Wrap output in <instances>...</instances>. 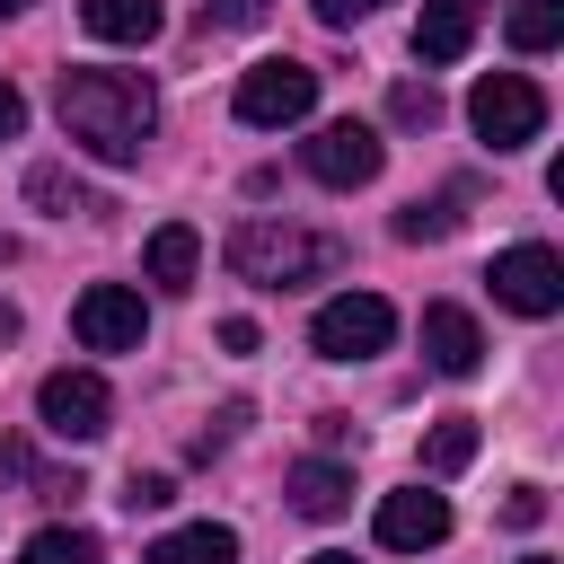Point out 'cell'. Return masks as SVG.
<instances>
[{"instance_id": "obj_20", "label": "cell", "mask_w": 564, "mask_h": 564, "mask_svg": "<svg viewBox=\"0 0 564 564\" xmlns=\"http://www.w3.org/2000/svg\"><path fill=\"white\" fill-rule=\"evenodd\" d=\"M106 546H97V529H35L26 546H18V564H97Z\"/></svg>"}, {"instance_id": "obj_27", "label": "cell", "mask_w": 564, "mask_h": 564, "mask_svg": "<svg viewBox=\"0 0 564 564\" xmlns=\"http://www.w3.org/2000/svg\"><path fill=\"white\" fill-rule=\"evenodd\" d=\"M18 132H26V97L0 79V141H18Z\"/></svg>"}, {"instance_id": "obj_6", "label": "cell", "mask_w": 564, "mask_h": 564, "mask_svg": "<svg viewBox=\"0 0 564 564\" xmlns=\"http://www.w3.org/2000/svg\"><path fill=\"white\" fill-rule=\"evenodd\" d=\"M300 167L317 176V185H335V194H352V185H370L379 167H388V141L370 132V123H317L308 141H300Z\"/></svg>"}, {"instance_id": "obj_4", "label": "cell", "mask_w": 564, "mask_h": 564, "mask_svg": "<svg viewBox=\"0 0 564 564\" xmlns=\"http://www.w3.org/2000/svg\"><path fill=\"white\" fill-rule=\"evenodd\" d=\"M308 115H317V70H308V62L273 53V62L238 70V123H256V132H282V123H308Z\"/></svg>"}, {"instance_id": "obj_28", "label": "cell", "mask_w": 564, "mask_h": 564, "mask_svg": "<svg viewBox=\"0 0 564 564\" xmlns=\"http://www.w3.org/2000/svg\"><path fill=\"white\" fill-rule=\"evenodd\" d=\"M220 344L229 352H256V317H220Z\"/></svg>"}, {"instance_id": "obj_30", "label": "cell", "mask_w": 564, "mask_h": 564, "mask_svg": "<svg viewBox=\"0 0 564 564\" xmlns=\"http://www.w3.org/2000/svg\"><path fill=\"white\" fill-rule=\"evenodd\" d=\"M9 335H18V308H9V300H0V344H9Z\"/></svg>"}, {"instance_id": "obj_12", "label": "cell", "mask_w": 564, "mask_h": 564, "mask_svg": "<svg viewBox=\"0 0 564 564\" xmlns=\"http://www.w3.org/2000/svg\"><path fill=\"white\" fill-rule=\"evenodd\" d=\"M476 18H485V0H423V18H414V62H423V70L458 62V53L476 44Z\"/></svg>"}, {"instance_id": "obj_5", "label": "cell", "mask_w": 564, "mask_h": 564, "mask_svg": "<svg viewBox=\"0 0 564 564\" xmlns=\"http://www.w3.org/2000/svg\"><path fill=\"white\" fill-rule=\"evenodd\" d=\"M388 335H397V308H388L379 291H335V300L308 317V344H317L326 361H370V352H388Z\"/></svg>"}, {"instance_id": "obj_10", "label": "cell", "mask_w": 564, "mask_h": 564, "mask_svg": "<svg viewBox=\"0 0 564 564\" xmlns=\"http://www.w3.org/2000/svg\"><path fill=\"white\" fill-rule=\"evenodd\" d=\"M441 538H449V494L405 485V494L379 502V546H388V555H423V546H441Z\"/></svg>"}, {"instance_id": "obj_32", "label": "cell", "mask_w": 564, "mask_h": 564, "mask_svg": "<svg viewBox=\"0 0 564 564\" xmlns=\"http://www.w3.org/2000/svg\"><path fill=\"white\" fill-rule=\"evenodd\" d=\"M308 564H352V555H335V546H326V555H308Z\"/></svg>"}, {"instance_id": "obj_15", "label": "cell", "mask_w": 564, "mask_h": 564, "mask_svg": "<svg viewBox=\"0 0 564 564\" xmlns=\"http://www.w3.org/2000/svg\"><path fill=\"white\" fill-rule=\"evenodd\" d=\"M79 26L97 44H150L159 35V0H79Z\"/></svg>"}, {"instance_id": "obj_33", "label": "cell", "mask_w": 564, "mask_h": 564, "mask_svg": "<svg viewBox=\"0 0 564 564\" xmlns=\"http://www.w3.org/2000/svg\"><path fill=\"white\" fill-rule=\"evenodd\" d=\"M520 564H546V555H520Z\"/></svg>"}, {"instance_id": "obj_8", "label": "cell", "mask_w": 564, "mask_h": 564, "mask_svg": "<svg viewBox=\"0 0 564 564\" xmlns=\"http://www.w3.org/2000/svg\"><path fill=\"white\" fill-rule=\"evenodd\" d=\"M485 282H494V300L520 308V317H555V308H564V256H555V247H502V256L485 264Z\"/></svg>"}, {"instance_id": "obj_25", "label": "cell", "mask_w": 564, "mask_h": 564, "mask_svg": "<svg viewBox=\"0 0 564 564\" xmlns=\"http://www.w3.org/2000/svg\"><path fill=\"white\" fill-rule=\"evenodd\" d=\"M502 520H511V529H538V520H546V494H538V485H511Z\"/></svg>"}, {"instance_id": "obj_2", "label": "cell", "mask_w": 564, "mask_h": 564, "mask_svg": "<svg viewBox=\"0 0 564 564\" xmlns=\"http://www.w3.org/2000/svg\"><path fill=\"white\" fill-rule=\"evenodd\" d=\"M220 264H229L238 282H256V291H300V282H326V273L344 264V238L256 212V220H238V229L220 238Z\"/></svg>"}, {"instance_id": "obj_24", "label": "cell", "mask_w": 564, "mask_h": 564, "mask_svg": "<svg viewBox=\"0 0 564 564\" xmlns=\"http://www.w3.org/2000/svg\"><path fill=\"white\" fill-rule=\"evenodd\" d=\"M167 502H176V485H167V476H141V467H132V485H123V511L141 520V511H167Z\"/></svg>"}, {"instance_id": "obj_22", "label": "cell", "mask_w": 564, "mask_h": 564, "mask_svg": "<svg viewBox=\"0 0 564 564\" xmlns=\"http://www.w3.org/2000/svg\"><path fill=\"white\" fill-rule=\"evenodd\" d=\"M449 229H458V194H432V203H405V212H397V238H405V247L449 238Z\"/></svg>"}, {"instance_id": "obj_29", "label": "cell", "mask_w": 564, "mask_h": 564, "mask_svg": "<svg viewBox=\"0 0 564 564\" xmlns=\"http://www.w3.org/2000/svg\"><path fill=\"white\" fill-rule=\"evenodd\" d=\"M0 476L18 485V476H35V458H26V441H0Z\"/></svg>"}, {"instance_id": "obj_21", "label": "cell", "mask_w": 564, "mask_h": 564, "mask_svg": "<svg viewBox=\"0 0 564 564\" xmlns=\"http://www.w3.org/2000/svg\"><path fill=\"white\" fill-rule=\"evenodd\" d=\"M388 123L432 132V123H441V88H432V79H397V88H388Z\"/></svg>"}, {"instance_id": "obj_19", "label": "cell", "mask_w": 564, "mask_h": 564, "mask_svg": "<svg viewBox=\"0 0 564 564\" xmlns=\"http://www.w3.org/2000/svg\"><path fill=\"white\" fill-rule=\"evenodd\" d=\"M502 35H511L520 53L564 44V0H511V9H502Z\"/></svg>"}, {"instance_id": "obj_31", "label": "cell", "mask_w": 564, "mask_h": 564, "mask_svg": "<svg viewBox=\"0 0 564 564\" xmlns=\"http://www.w3.org/2000/svg\"><path fill=\"white\" fill-rule=\"evenodd\" d=\"M26 9H35V0H0V18H26Z\"/></svg>"}, {"instance_id": "obj_23", "label": "cell", "mask_w": 564, "mask_h": 564, "mask_svg": "<svg viewBox=\"0 0 564 564\" xmlns=\"http://www.w3.org/2000/svg\"><path fill=\"white\" fill-rule=\"evenodd\" d=\"M264 18H273V0H203V26H229V35H247Z\"/></svg>"}, {"instance_id": "obj_1", "label": "cell", "mask_w": 564, "mask_h": 564, "mask_svg": "<svg viewBox=\"0 0 564 564\" xmlns=\"http://www.w3.org/2000/svg\"><path fill=\"white\" fill-rule=\"evenodd\" d=\"M62 132L106 159V167H132L159 132V88L141 70H62Z\"/></svg>"}, {"instance_id": "obj_14", "label": "cell", "mask_w": 564, "mask_h": 564, "mask_svg": "<svg viewBox=\"0 0 564 564\" xmlns=\"http://www.w3.org/2000/svg\"><path fill=\"white\" fill-rule=\"evenodd\" d=\"M194 264H203V238H194L185 220L150 229V247H141V273H150L159 291H194Z\"/></svg>"}, {"instance_id": "obj_13", "label": "cell", "mask_w": 564, "mask_h": 564, "mask_svg": "<svg viewBox=\"0 0 564 564\" xmlns=\"http://www.w3.org/2000/svg\"><path fill=\"white\" fill-rule=\"evenodd\" d=\"M291 511H300V520H344V511H352V467L300 458V467H291Z\"/></svg>"}, {"instance_id": "obj_26", "label": "cell", "mask_w": 564, "mask_h": 564, "mask_svg": "<svg viewBox=\"0 0 564 564\" xmlns=\"http://www.w3.org/2000/svg\"><path fill=\"white\" fill-rule=\"evenodd\" d=\"M308 9H317L326 26H361V18H370V9H388V0H308Z\"/></svg>"}, {"instance_id": "obj_3", "label": "cell", "mask_w": 564, "mask_h": 564, "mask_svg": "<svg viewBox=\"0 0 564 564\" xmlns=\"http://www.w3.org/2000/svg\"><path fill=\"white\" fill-rule=\"evenodd\" d=\"M467 123H476L485 150H529V141L546 132V88H538L529 70H485V79L467 88Z\"/></svg>"}, {"instance_id": "obj_9", "label": "cell", "mask_w": 564, "mask_h": 564, "mask_svg": "<svg viewBox=\"0 0 564 564\" xmlns=\"http://www.w3.org/2000/svg\"><path fill=\"white\" fill-rule=\"evenodd\" d=\"M70 335H79L88 352H141L150 308H141V291H132V282H88V291H79V308H70Z\"/></svg>"}, {"instance_id": "obj_17", "label": "cell", "mask_w": 564, "mask_h": 564, "mask_svg": "<svg viewBox=\"0 0 564 564\" xmlns=\"http://www.w3.org/2000/svg\"><path fill=\"white\" fill-rule=\"evenodd\" d=\"M26 203H35V212H53V220H70V212H106V194H97V185H79V176H70V167H53V159H44V167H26Z\"/></svg>"}, {"instance_id": "obj_7", "label": "cell", "mask_w": 564, "mask_h": 564, "mask_svg": "<svg viewBox=\"0 0 564 564\" xmlns=\"http://www.w3.org/2000/svg\"><path fill=\"white\" fill-rule=\"evenodd\" d=\"M35 423H44L53 441H97V432L115 423V397H106L97 370H44V388H35Z\"/></svg>"}, {"instance_id": "obj_18", "label": "cell", "mask_w": 564, "mask_h": 564, "mask_svg": "<svg viewBox=\"0 0 564 564\" xmlns=\"http://www.w3.org/2000/svg\"><path fill=\"white\" fill-rule=\"evenodd\" d=\"M467 458H476V414H441L423 432V476H458Z\"/></svg>"}, {"instance_id": "obj_11", "label": "cell", "mask_w": 564, "mask_h": 564, "mask_svg": "<svg viewBox=\"0 0 564 564\" xmlns=\"http://www.w3.org/2000/svg\"><path fill=\"white\" fill-rule=\"evenodd\" d=\"M423 361H432L441 379H476V370H485V326H476L458 300H432V308H423Z\"/></svg>"}, {"instance_id": "obj_16", "label": "cell", "mask_w": 564, "mask_h": 564, "mask_svg": "<svg viewBox=\"0 0 564 564\" xmlns=\"http://www.w3.org/2000/svg\"><path fill=\"white\" fill-rule=\"evenodd\" d=\"M150 564H238V529H220V520L167 529V538L150 546Z\"/></svg>"}]
</instances>
